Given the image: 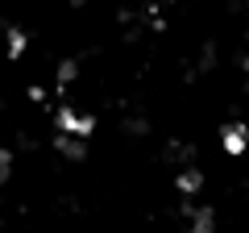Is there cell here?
<instances>
[{
	"label": "cell",
	"mask_w": 249,
	"mask_h": 233,
	"mask_svg": "<svg viewBox=\"0 0 249 233\" xmlns=\"http://www.w3.org/2000/svg\"><path fill=\"white\" fill-rule=\"evenodd\" d=\"M96 121L91 116H79L75 108H58V134H71V137H91Z\"/></svg>",
	"instance_id": "1"
},
{
	"label": "cell",
	"mask_w": 249,
	"mask_h": 233,
	"mask_svg": "<svg viewBox=\"0 0 249 233\" xmlns=\"http://www.w3.org/2000/svg\"><path fill=\"white\" fill-rule=\"evenodd\" d=\"M224 150H229V154H245V129H241V125L224 129Z\"/></svg>",
	"instance_id": "2"
},
{
	"label": "cell",
	"mask_w": 249,
	"mask_h": 233,
	"mask_svg": "<svg viewBox=\"0 0 249 233\" xmlns=\"http://www.w3.org/2000/svg\"><path fill=\"white\" fill-rule=\"evenodd\" d=\"M199 183H204V179H199V171H183V175H178V188H183L187 196H196Z\"/></svg>",
	"instance_id": "3"
},
{
	"label": "cell",
	"mask_w": 249,
	"mask_h": 233,
	"mask_svg": "<svg viewBox=\"0 0 249 233\" xmlns=\"http://www.w3.org/2000/svg\"><path fill=\"white\" fill-rule=\"evenodd\" d=\"M21 50H25V34H21V29H9V54L21 58Z\"/></svg>",
	"instance_id": "4"
}]
</instances>
